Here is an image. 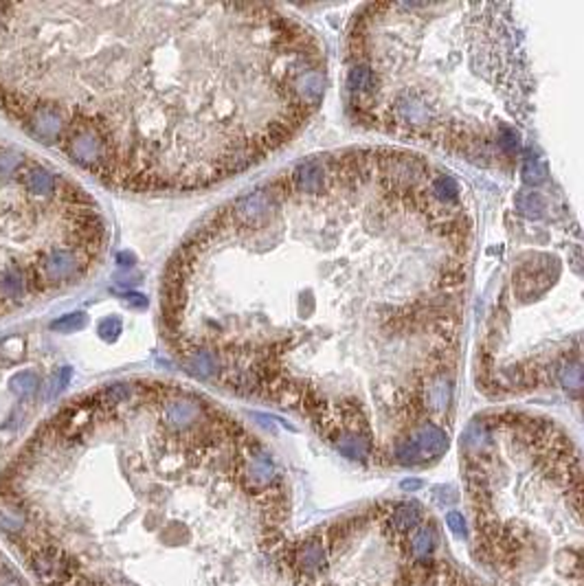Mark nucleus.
<instances>
[{
  "label": "nucleus",
  "mask_w": 584,
  "mask_h": 586,
  "mask_svg": "<svg viewBox=\"0 0 584 586\" xmlns=\"http://www.w3.org/2000/svg\"><path fill=\"white\" fill-rule=\"evenodd\" d=\"M31 571L42 586H66L73 580L71 558L58 547H44L33 551Z\"/></svg>",
  "instance_id": "nucleus-5"
},
{
  "label": "nucleus",
  "mask_w": 584,
  "mask_h": 586,
  "mask_svg": "<svg viewBox=\"0 0 584 586\" xmlns=\"http://www.w3.org/2000/svg\"><path fill=\"white\" fill-rule=\"evenodd\" d=\"M0 529L7 536H22L31 529V516L25 503L0 490Z\"/></svg>",
  "instance_id": "nucleus-6"
},
{
  "label": "nucleus",
  "mask_w": 584,
  "mask_h": 586,
  "mask_svg": "<svg viewBox=\"0 0 584 586\" xmlns=\"http://www.w3.org/2000/svg\"><path fill=\"white\" fill-rule=\"evenodd\" d=\"M437 543V532L433 525H424V527H418L411 536V547H413V554L415 556H429L433 547Z\"/></svg>",
  "instance_id": "nucleus-7"
},
{
  "label": "nucleus",
  "mask_w": 584,
  "mask_h": 586,
  "mask_svg": "<svg viewBox=\"0 0 584 586\" xmlns=\"http://www.w3.org/2000/svg\"><path fill=\"white\" fill-rule=\"evenodd\" d=\"M328 55L257 3H0V115L97 183L192 194L317 115Z\"/></svg>",
  "instance_id": "nucleus-2"
},
{
  "label": "nucleus",
  "mask_w": 584,
  "mask_h": 586,
  "mask_svg": "<svg viewBox=\"0 0 584 586\" xmlns=\"http://www.w3.org/2000/svg\"><path fill=\"white\" fill-rule=\"evenodd\" d=\"M475 207L396 145L312 154L222 202L161 281V332L202 385L306 420L354 461L451 442Z\"/></svg>",
  "instance_id": "nucleus-1"
},
{
  "label": "nucleus",
  "mask_w": 584,
  "mask_h": 586,
  "mask_svg": "<svg viewBox=\"0 0 584 586\" xmlns=\"http://www.w3.org/2000/svg\"><path fill=\"white\" fill-rule=\"evenodd\" d=\"M323 558H325V554H323V547L319 543H308L306 547L301 549V554H299L301 565L306 567L308 571L319 569L323 565Z\"/></svg>",
  "instance_id": "nucleus-8"
},
{
  "label": "nucleus",
  "mask_w": 584,
  "mask_h": 586,
  "mask_svg": "<svg viewBox=\"0 0 584 586\" xmlns=\"http://www.w3.org/2000/svg\"><path fill=\"white\" fill-rule=\"evenodd\" d=\"M108 242L104 211L75 178L0 141V321L91 279Z\"/></svg>",
  "instance_id": "nucleus-4"
},
{
  "label": "nucleus",
  "mask_w": 584,
  "mask_h": 586,
  "mask_svg": "<svg viewBox=\"0 0 584 586\" xmlns=\"http://www.w3.org/2000/svg\"><path fill=\"white\" fill-rule=\"evenodd\" d=\"M532 71L512 5L372 3L345 33V104L365 130L514 172Z\"/></svg>",
  "instance_id": "nucleus-3"
},
{
  "label": "nucleus",
  "mask_w": 584,
  "mask_h": 586,
  "mask_svg": "<svg viewBox=\"0 0 584 586\" xmlns=\"http://www.w3.org/2000/svg\"><path fill=\"white\" fill-rule=\"evenodd\" d=\"M446 523H448V527L453 529V532L457 534V536H464L466 534V523H464V516L459 514V512H451L446 516Z\"/></svg>",
  "instance_id": "nucleus-9"
},
{
  "label": "nucleus",
  "mask_w": 584,
  "mask_h": 586,
  "mask_svg": "<svg viewBox=\"0 0 584 586\" xmlns=\"http://www.w3.org/2000/svg\"><path fill=\"white\" fill-rule=\"evenodd\" d=\"M0 586H25L9 567H0Z\"/></svg>",
  "instance_id": "nucleus-10"
}]
</instances>
